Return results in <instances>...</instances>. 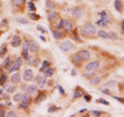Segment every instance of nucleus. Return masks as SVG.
<instances>
[{
    "label": "nucleus",
    "instance_id": "f257e3e1",
    "mask_svg": "<svg viewBox=\"0 0 124 117\" xmlns=\"http://www.w3.org/2000/svg\"><path fill=\"white\" fill-rule=\"evenodd\" d=\"M94 34H97V30H96V26H94L92 23H87V24L82 27V35L93 36Z\"/></svg>",
    "mask_w": 124,
    "mask_h": 117
},
{
    "label": "nucleus",
    "instance_id": "f03ea898",
    "mask_svg": "<svg viewBox=\"0 0 124 117\" xmlns=\"http://www.w3.org/2000/svg\"><path fill=\"white\" fill-rule=\"evenodd\" d=\"M73 47H75V44L71 40H65L60 44V50L63 51V52H68V51H71Z\"/></svg>",
    "mask_w": 124,
    "mask_h": 117
},
{
    "label": "nucleus",
    "instance_id": "7ed1b4c3",
    "mask_svg": "<svg viewBox=\"0 0 124 117\" xmlns=\"http://www.w3.org/2000/svg\"><path fill=\"white\" fill-rule=\"evenodd\" d=\"M84 14V9L82 6H76V8L72 9V16L75 19H81Z\"/></svg>",
    "mask_w": 124,
    "mask_h": 117
},
{
    "label": "nucleus",
    "instance_id": "20e7f679",
    "mask_svg": "<svg viewBox=\"0 0 124 117\" xmlns=\"http://www.w3.org/2000/svg\"><path fill=\"white\" fill-rule=\"evenodd\" d=\"M63 29H65V31H67V32H72V30H73V23H72L71 19L63 20Z\"/></svg>",
    "mask_w": 124,
    "mask_h": 117
},
{
    "label": "nucleus",
    "instance_id": "39448f33",
    "mask_svg": "<svg viewBox=\"0 0 124 117\" xmlns=\"http://www.w3.org/2000/svg\"><path fill=\"white\" fill-rule=\"evenodd\" d=\"M99 67V62L98 61H91V62H88L86 65V67H84V70L86 71H94V70H97Z\"/></svg>",
    "mask_w": 124,
    "mask_h": 117
},
{
    "label": "nucleus",
    "instance_id": "423d86ee",
    "mask_svg": "<svg viewBox=\"0 0 124 117\" xmlns=\"http://www.w3.org/2000/svg\"><path fill=\"white\" fill-rule=\"evenodd\" d=\"M34 78V72H32V70L31 69H26L25 71H24V74H23V80L24 81H31V80Z\"/></svg>",
    "mask_w": 124,
    "mask_h": 117
},
{
    "label": "nucleus",
    "instance_id": "0eeeda50",
    "mask_svg": "<svg viewBox=\"0 0 124 117\" xmlns=\"http://www.w3.org/2000/svg\"><path fill=\"white\" fill-rule=\"evenodd\" d=\"M78 54H79V56H81L82 61H89V58H91V54H89V51H88V50L82 49V50H79V51H78Z\"/></svg>",
    "mask_w": 124,
    "mask_h": 117
},
{
    "label": "nucleus",
    "instance_id": "6e6552de",
    "mask_svg": "<svg viewBox=\"0 0 124 117\" xmlns=\"http://www.w3.org/2000/svg\"><path fill=\"white\" fill-rule=\"evenodd\" d=\"M21 102V105H20V108H26L29 105H30V102H31V97H30V95H25L24 98L20 101Z\"/></svg>",
    "mask_w": 124,
    "mask_h": 117
},
{
    "label": "nucleus",
    "instance_id": "1a4fd4ad",
    "mask_svg": "<svg viewBox=\"0 0 124 117\" xmlns=\"http://www.w3.org/2000/svg\"><path fill=\"white\" fill-rule=\"evenodd\" d=\"M35 82L40 87H43L45 86V84H46V77L43 76V75H37L35 77Z\"/></svg>",
    "mask_w": 124,
    "mask_h": 117
},
{
    "label": "nucleus",
    "instance_id": "9d476101",
    "mask_svg": "<svg viewBox=\"0 0 124 117\" xmlns=\"http://www.w3.org/2000/svg\"><path fill=\"white\" fill-rule=\"evenodd\" d=\"M71 61H72V64H75V65H77V66H79L83 61H82V58H81V56H79V54L77 52V54H75L73 56L71 57Z\"/></svg>",
    "mask_w": 124,
    "mask_h": 117
},
{
    "label": "nucleus",
    "instance_id": "9b49d317",
    "mask_svg": "<svg viewBox=\"0 0 124 117\" xmlns=\"http://www.w3.org/2000/svg\"><path fill=\"white\" fill-rule=\"evenodd\" d=\"M57 18H58V13H57V11H55V10H51V11H48V15H47V19H48V21H51V23H53V21H55Z\"/></svg>",
    "mask_w": 124,
    "mask_h": 117
},
{
    "label": "nucleus",
    "instance_id": "f8f14e48",
    "mask_svg": "<svg viewBox=\"0 0 124 117\" xmlns=\"http://www.w3.org/2000/svg\"><path fill=\"white\" fill-rule=\"evenodd\" d=\"M20 45H21V39L19 38L18 35H15L12 38V40H11V46L12 47H19Z\"/></svg>",
    "mask_w": 124,
    "mask_h": 117
},
{
    "label": "nucleus",
    "instance_id": "ddd939ff",
    "mask_svg": "<svg viewBox=\"0 0 124 117\" xmlns=\"http://www.w3.org/2000/svg\"><path fill=\"white\" fill-rule=\"evenodd\" d=\"M39 50H40V47H39L37 44L34 42V41H31V42H30V46H29V51H31L32 54H36Z\"/></svg>",
    "mask_w": 124,
    "mask_h": 117
},
{
    "label": "nucleus",
    "instance_id": "4468645a",
    "mask_svg": "<svg viewBox=\"0 0 124 117\" xmlns=\"http://www.w3.org/2000/svg\"><path fill=\"white\" fill-rule=\"evenodd\" d=\"M99 18H100V19H103L108 25L111 24V18H109V15H108V14H107L106 11H100V13H99Z\"/></svg>",
    "mask_w": 124,
    "mask_h": 117
},
{
    "label": "nucleus",
    "instance_id": "2eb2a0df",
    "mask_svg": "<svg viewBox=\"0 0 124 117\" xmlns=\"http://www.w3.org/2000/svg\"><path fill=\"white\" fill-rule=\"evenodd\" d=\"M53 74H55V70L51 66H48V67H46L45 70H43V76H45V77H50V76H52Z\"/></svg>",
    "mask_w": 124,
    "mask_h": 117
},
{
    "label": "nucleus",
    "instance_id": "dca6fc26",
    "mask_svg": "<svg viewBox=\"0 0 124 117\" xmlns=\"http://www.w3.org/2000/svg\"><path fill=\"white\" fill-rule=\"evenodd\" d=\"M52 36H53L55 39L60 40V39H62V38H63V34H62V31H61V30H58V29H56V30L53 29V30H52Z\"/></svg>",
    "mask_w": 124,
    "mask_h": 117
},
{
    "label": "nucleus",
    "instance_id": "f3484780",
    "mask_svg": "<svg viewBox=\"0 0 124 117\" xmlns=\"http://www.w3.org/2000/svg\"><path fill=\"white\" fill-rule=\"evenodd\" d=\"M20 78H21V76H20V74H18V71H15V74L12 72V75H11L12 84H19L20 82Z\"/></svg>",
    "mask_w": 124,
    "mask_h": 117
},
{
    "label": "nucleus",
    "instance_id": "a211bd4d",
    "mask_svg": "<svg viewBox=\"0 0 124 117\" xmlns=\"http://www.w3.org/2000/svg\"><path fill=\"white\" fill-rule=\"evenodd\" d=\"M114 8H115V10L118 13L123 11V4H122L120 0H115V1H114Z\"/></svg>",
    "mask_w": 124,
    "mask_h": 117
},
{
    "label": "nucleus",
    "instance_id": "6ab92c4d",
    "mask_svg": "<svg viewBox=\"0 0 124 117\" xmlns=\"http://www.w3.org/2000/svg\"><path fill=\"white\" fill-rule=\"evenodd\" d=\"M84 95V92L79 89V87H76V90H75V93H73V98L76 100V98H79L81 96H83Z\"/></svg>",
    "mask_w": 124,
    "mask_h": 117
},
{
    "label": "nucleus",
    "instance_id": "aec40b11",
    "mask_svg": "<svg viewBox=\"0 0 124 117\" xmlns=\"http://www.w3.org/2000/svg\"><path fill=\"white\" fill-rule=\"evenodd\" d=\"M27 93H36V91H37V86H36L35 84L34 85H30V86H27V89H26Z\"/></svg>",
    "mask_w": 124,
    "mask_h": 117
},
{
    "label": "nucleus",
    "instance_id": "412c9836",
    "mask_svg": "<svg viewBox=\"0 0 124 117\" xmlns=\"http://www.w3.org/2000/svg\"><path fill=\"white\" fill-rule=\"evenodd\" d=\"M20 67H21V66H19V65H18L16 62H12L8 69H9V71H10V72H15V71H18Z\"/></svg>",
    "mask_w": 124,
    "mask_h": 117
},
{
    "label": "nucleus",
    "instance_id": "4be33fe9",
    "mask_svg": "<svg viewBox=\"0 0 124 117\" xmlns=\"http://www.w3.org/2000/svg\"><path fill=\"white\" fill-rule=\"evenodd\" d=\"M97 34H98V36L100 39H109V34L107 31H104V30H99Z\"/></svg>",
    "mask_w": 124,
    "mask_h": 117
},
{
    "label": "nucleus",
    "instance_id": "5701e85b",
    "mask_svg": "<svg viewBox=\"0 0 124 117\" xmlns=\"http://www.w3.org/2000/svg\"><path fill=\"white\" fill-rule=\"evenodd\" d=\"M6 52H8V49H6V45L4 44V45L0 46V57H5Z\"/></svg>",
    "mask_w": 124,
    "mask_h": 117
},
{
    "label": "nucleus",
    "instance_id": "b1692460",
    "mask_svg": "<svg viewBox=\"0 0 124 117\" xmlns=\"http://www.w3.org/2000/svg\"><path fill=\"white\" fill-rule=\"evenodd\" d=\"M24 96H25V93H15V95H14V101L20 102L21 100L24 98Z\"/></svg>",
    "mask_w": 124,
    "mask_h": 117
},
{
    "label": "nucleus",
    "instance_id": "393cba45",
    "mask_svg": "<svg viewBox=\"0 0 124 117\" xmlns=\"http://www.w3.org/2000/svg\"><path fill=\"white\" fill-rule=\"evenodd\" d=\"M12 64V60H11V57H6L4 62H3V67H9L10 65Z\"/></svg>",
    "mask_w": 124,
    "mask_h": 117
},
{
    "label": "nucleus",
    "instance_id": "a878e982",
    "mask_svg": "<svg viewBox=\"0 0 124 117\" xmlns=\"http://www.w3.org/2000/svg\"><path fill=\"white\" fill-rule=\"evenodd\" d=\"M45 98H46V95H45V92H40L39 97L35 100V102H36V104H40V102H41V101H43Z\"/></svg>",
    "mask_w": 124,
    "mask_h": 117
},
{
    "label": "nucleus",
    "instance_id": "bb28decb",
    "mask_svg": "<svg viewBox=\"0 0 124 117\" xmlns=\"http://www.w3.org/2000/svg\"><path fill=\"white\" fill-rule=\"evenodd\" d=\"M6 80H8V76H6V74H1V77H0V85H1L3 87H5L6 85Z\"/></svg>",
    "mask_w": 124,
    "mask_h": 117
},
{
    "label": "nucleus",
    "instance_id": "cd10ccee",
    "mask_svg": "<svg viewBox=\"0 0 124 117\" xmlns=\"http://www.w3.org/2000/svg\"><path fill=\"white\" fill-rule=\"evenodd\" d=\"M99 82H100V77H98V76L91 78V84H92V85H98Z\"/></svg>",
    "mask_w": 124,
    "mask_h": 117
},
{
    "label": "nucleus",
    "instance_id": "c85d7f7f",
    "mask_svg": "<svg viewBox=\"0 0 124 117\" xmlns=\"http://www.w3.org/2000/svg\"><path fill=\"white\" fill-rule=\"evenodd\" d=\"M48 66H51V62L46 60V61H43V62H42V66H41V69H40V70H41V71H43V70H45L46 67H48Z\"/></svg>",
    "mask_w": 124,
    "mask_h": 117
},
{
    "label": "nucleus",
    "instance_id": "c756f323",
    "mask_svg": "<svg viewBox=\"0 0 124 117\" xmlns=\"http://www.w3.org/2000/svg\"><path fill=\"white\" fill-rule=\"evenodd\" d=\"M96 24H97V25H98V26H102V27H103V26H104V27H106V26H107V25H108V24H107V23H106V21H104V20H103V19H99V20H98V21H97V23H96Z\"/></svg>",
    "mask_w": 124,
    "mask_h": 117
},
{
    "label": "nucleus",
    "instance_id": "7c9ffc66",
    "mask_svg": "<svg viewBox=\"0 0 124 117\" xmlns=\"http://www.w3.org/2000/svg\"><path fill=\"white\" fill-rule=\"evenodd\" d=\"M46 6L48 9H55V4L51 1V0H46Z\"/></svg>",
    "mask_w": 124,
    "mask_h": 117
},
{
    "label": "nucleus",
    "instance_id": "2f4dec72",
    "mask_svg": "<svg viewBox=\"0 0 124 117\" xmlns=\"http://www.w3.org/2000/svg\"><path fill=\"white\" fill-rule=\"evenodd\" d=\"M56 29H58V30L63 29V20H58V21H57V24H56Z\"/></svg>",
    "mask_w": 124,
    "mask_h": 117
},
{
    "label": "nucleus",
    "instance_id": "473e14b6",
    "mask_svg": "<svg viewBox=\"0 0 124 117\" xmlns=\"http://www.w3.org/2000/svg\"><path fill=\"white\" fill-rule=\"evenodd\" d=\"M27 8H29V10H30V11H36V6L34 5V3H32V1H31V3H29Z\"/></svg>",
    "mask_w": 124,
    "mask_h": 117
},
{
    "label": "nucleus",
    "instance_id": "72a5a7b5",
    "mask_svg": "<svg viewBox=\"0 0 124 117\" xmlns=\"http://www.w3.org/2000/svg\"><path fill=\"white\" fill-rule=\"evenodd\" d=\"M16 21H19V23H21V24H24V25L29 24V21H27L26 19H24V18H16Z\"/></svg>",
    "mask_w": 124,
    "mask_h": 117
},
{
    "label": "nucleus",
    "instance_id": "f704fd0d",
    "mask_svg": "<svg viewBox=\"0 0 124 117\" xmlns=\"http://www.w3.org/2000/svg\"><path fill=\"white\" fill-rule=\"evenodd\" d=\"M23 58H25V60H27L29 57V50H23V56H21Z\"/></svg>",
    "mask_w": 124,
    "mask_h": 117
},
{
    "label": "nucleus",
    "instance_id": "c9c22d12",
    "mask_svg": "<svg viewBox=\"0 0 124 117\" xmlns=\"http://www.w3.org/2000/svg\"><path fill=\"white\" fill-rule=\"evenodd\" d=\"M97 102H100V104H103V105H106V106H109V102L106 101V100H103V98H98Z\"/></svg>",
    "mask_w": 124,
    "mask_h": 117
},
{
    "label": "nucleus",
    "instance_id": "e433bc0d",
    "mask_svg": "<svg viewBox=\"0 0 124 117\" xmlns=\"http://www.w3.org/2000/svg\"><path fill=\"white\" fill-rule=\"evenodd\" d=\"M114 85H115L114 81H108L107 84H104V87H113Z\"/></svg>",
    "mask_w": 124,
    "mask_h": 117
},
{
    "label": "nucleus",
    "instance_id": "4c0bfd02",
    "mask_svg": "<svg viewBox=\"0 0 124 117\" xmlns=\"http://www.w3.org/2000/svg\"><path fill=\"white\" fill-rule=\"evenodd\" d=\"M5 116H8V117H16V113H15V111H9Z\"/></svg>",
    "mask_w": 124,
    "mask_h": 117
},
{
    "label": "nucleus",
    "instance_id": "58836bf2",
    "mask_svg": "<svg viewBox=\"0 0 124 117\" xmlns=\"http://www.w3.org/2000/svg\"><path fill=\"white\" fill-rule=\"evenodd\" d=\"M23 60H24L23 57H18V58H16V64L19 65V66H21V65H23Z\"/></svg>",
    "mask_w": 124,
    "mask_h": 117
},
{
    "label": "nucleus",
    "instance_id": "ea45409f",
    "mask_svg": "<svg viewBox=\"0 0 124 117\" xmlns=\"http://www.w3.org/2000/svg\"><path fill=\"white\" fill-rule=\"evenodd\" d=\"M30 18H31V19H34V20H39V19H40V16H39V15H36V14H34V13H32V14H30Z\"/></svg>",
    "mask_w": 124,
    "mask_h": 117
},
{
    "label": "nucleus",
    "instance_id": "a19ab883",
    "mask_svg": "<svg viewBox=\"0 0 124 117\" xmlns=\"http://www.w3.org/2000/svg\"><path fill=\"white\" fill-rule=\"evenodd\" d=\"M92 115H93V116H100L102 112H100V111H97V110H93V111H92Z\"/></svg>",
    "mask_w": 124,
    "mask_h": 117
},
{
    "label": "nucleus",
    "instance_id": "79ce46f5",
    "mask_svg": "<svg viewBox=\"0 0 124 117\" xmlns=\"http://www.w3.org/2000/svg\"><path fill=\"white\" fill-rule=\"evenodd\" d=\"M109 34V39H112V40H115L117 39V35L114 32H108Z\"/></svg>",
    "mask_w": 124,
    "mask_h": 117
},
{
    "label": "nucleus",
    "instance_id": "37998d69",
    "mask_svg": "<svg viewBox=\"0 0 124 117\" xmlns=\"http://www.w3.org/2000/svg\"><path fill=\"white\" fill-rule=\"evenodd\" d=\"M6 91H8L9 93H12L14 91H15V87H14V86H10V87H8V89H6Z\"/></svg>",
    "mask_w": 124,
    "mask_h": 117
},
{
    "label": "nucleus",
    "instance_id": "c03bdc74",
    "mask_svg": "<svg viewBox=\"0 0 124 117\" xmlns=\"http://www.w3.org/2000/svg\"><path fill=\"white\" fill-rule=\"evenodd\" d=\"M24 0H14V5H20Z\"/></svg>",
    "mask_w": 124,
    "mask_h": 117
},
{
    "label": "nucleus",
    "instance_id": "a18cd8bd",
    "mask_svg": "<svg viewBox=\"0 0 124 117\" xmlns=\"http://www.w3.org/2000/svg\"><path fill=\"white\" fill-rule=\"evenodd\" d=\"M57 110H58L57 107H50L48 108V112H53V111H57Z\"/></svg>",
    "mask_w": 124,
    "mask_h": 117
},
{
    "label": "nucleus",
    "instance_id": "49530a36",
    "mask_svg": "<svg viewBox=\"0 0 124 117\" xmlns=\"http://www.w3.org/2000/svg\"><path fill=\"white\" fill-rule=\"evenodd\" d=\"M6 113H5V111H4V110L3 108H0V117H4Z\"/></svg>",
    "mask_w": 124,
    "mask_h": 117
},
{
    "label": "nucleus",
    "instance_id": "de8ad7c7",
    "mask_svg": "<svg viewBox=\"0 0 124 117\" xmlns=\"http://www.w3.org/2000/svg\"><path fill=\"white\" fill-rule=\"evenodd\" d=\"M83 96H84V98H86V101H91V96H89V95H83Z\"/></svg>",
    "mask_w": 124,
    "mask_h": 117
},
{
    "label": "nucleus",
    "instance_id": "09e8293b",
    "mask_svg": "<svg viewBox=\"0 0 124 117\" xmlns=\"http://www.w3.org/2000/svg\"><path fill=\"white\" fill-rule=\"evenodd\" d=\"M37 29H39V30H40V31H42L43 34H45V32H46V30H45V29H43L42 26H37Z\"/></svg>",
    "mask_w": 124,
    "mask_h": 117
},
{
    "label": "nucleus",
    "instance_id": "8fccbe9b",
    "mask_svg": "<svg viewBox=\"0 0 124 117\" xmlns=\"http://www.w3.org/2000/svg\"><path fill=\"white\" fill-rule=\"evenodd\" d=\"M102 92H103V93H106V95H111V92H109L107 89H103V90H102Z\"/></svg>",
    "mask_w": 124,
    "mask_h": 117
},
{
    "label": "nucleus",
    "instance_id": "3c124183",
    "mask_svg": "<svg viewBox=\"0 0 124 117\" xmlns=\"http://www.w3.org/2000/svg\"><path fill=\"white\" fill-rule=\"evenodd\" d=\"M58 91H60V93H62V95L65 93V91H63V89H62L61 86H58Z\"/></svg>",
    "mask_w": 124,
    "mask_h": 117
},
{
    "label": "nucleus",
    "instance_id": "603ef678",
    "mask_svg": "<svg viewBox=\"0 0 124 117\" xmlns=\"http://www.w3.org/2000/svg\"><path fill=\"white\" fill-rule=\"evenodd\" d=\"M71 75H72V76H76V75H77V71H76V70H72V71H71Z\"/></svg>",
    "mask_w": 124,
    "mask_h": 117
},
{
    "label": "nucleus",
    "instance_id": "864d4df0",
    "mask_svg": "<svg viewBox=\"0 0 124 117\" xmlns=\"http://www.w3.org/2000/svg\"><path fill=\"white\" fill-rule=\"evenodd\" d=\"M3 96H4V91L0 90V98H3Z\"/></svg>",
    "mask_w": 124,
    "mask_h": 117
},
{
    "label": "nucleus",
    "instance_id": "5fc2aeb1",
    "mask_svg": "<svg viewBox=\"0 0 124 117\" xmlns=\"http://www.w3.org/2000/svg\"><path fill=\"white\" fill-rule=\"evenodd\" d=\"M122 31H123V32H124V23H123V24H122Z\"/></svg>",
    "mask_w": 124,
    "mask_h": 117
}]
</instances>
